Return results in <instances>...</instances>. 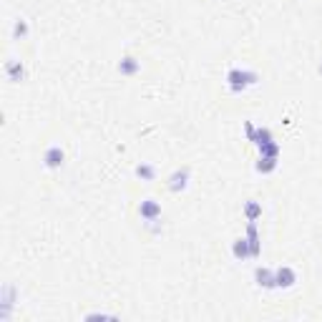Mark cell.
<instances>
[{
    "instance_id": "1",
    "label": "cell",
    "mask_w": 322,
    "mask_h": 322,
    "mask_svg": "<svg viewBox=\"0 0 322 322\" xmlns=\"http://www.w3.org/2000/svg\"><path fill=\"white\" fill-rule=\"evenodd\" d=\"M227 81L232 83L234 91H239V89H244V86H250V83L257 81V73H247V71H237V68H234V71H229Z\"/></svg>"
},
{
    "instance_id": "2",
    "label": "cell",
    "mask_w": 322,
    "mask_h": 322,
    "mask_svg": "<svg viewBox=\"0 0 322 322\" xmlns=\"http://www.w3.org/2000/svg\"><path fill=\"white\" fill-rule=\"evenodd\" d=\"M63 159H66V156H63V149H61V146H51V149L43 154V161H46L48 169H58V166L63 164Z\"/></svg>"
},
{
    "instance_id": "3",
    "label": "cell",
    "mask_w": 322,
    "mask_h": 322,
    "mask_svg": "<svg viewBox=\"0 0 322 322\" xmlns=\"http://www.w3.org/2000/svg\"><path fill=\"white\" fill-rule=\"evenodd\" d=\"M295 280H297V274H295V269H292V267H280V269H277V274H274L277 287H285V289L295 285Z\"/></svg>"
},
{
    "instance_id": "4",
    "label": "cell",
    "mask_w": 322,
    "mask_h": 322,
    "mask_svg": "<svg viewBox=\"0 0 322 322\" xmlns=\"http://www.w3.org/2000/svg\"><path fill=\"white\" fill-rule=\"evenodd\" d=\"M5 73H8V78L13 81V83H18V81H23V76H25V68H23V63L20 61H8L5 63Z\"/></svg>"
},
{
    "instance_id": "5",
    "label": "cell",
    "mask_w": 322,
    "mask_h": 322,
    "mask_svg": "<svg viewBox=\"0 0 322 322\" xmlns=\"http://www.w3.org/2000/svg\"><path fill=\"white\" fill-rule=\"evenodd\" d=\"M139 212H141V216H146L149 222H154V219L161 214V209H159V204L154 201V199H146V201H141V207H139Z\"/></svg>"
},
{
    "instance_id": "6",
    "label": "cell",
    "mask_w": 322,
    "mask_h": 322,
    "mask_svg": "<svg viewBox=\"0 0 322 322\" xmlns=\"http://www.w3.org/2000/svg\"><path fill=\"white\" fill-rule=\"evenodd\" d=\"M186 179H189V171H186V169H184V171H177V174L171 177L169 189H171V192H179V189H184V186H186Z\"/></svg>"
},
{
    "instance_id": "7",
    "label": "cell",
    "mask_w": 322,
    "mask_h": 322,
    "mask_svg": "<svg viewBox=\"0 0 322 322\" xmlns=\"http://www.w3.org/2000/svg\"><path fill=\"white\" fill-rule=\"evenodd\" d=\"M257 285H259V287H277L274 274H272L269 269H257Z\"/></svg>"
},
{
    "instance_id": "8",
    "label": "cell",
    "mask_w": 322,
    "mask_h": 322,
    "mask_svg": "<svg viewBox=\"0 0 322 322\" xmlns=\"http://www.w3.org/2000/svg\"><path fill=\"white\" fill-rule=\"evenodd\" d=\"M247 244H250L247 239H237V244H234V254H237V257H247V254H252V250H250Z\"/></svg>"
},
{
    "instance_id": "9",
    "label": "cell",
    "mask_w": 322,
    "mask_h": 322,
    "mask_svg": "<svg viewBox=\"0 0 322 322\" xmlns=\"http://www.w3.org/2000/svg\"><path fill=\"white\" fill-rule=\"evenodd\" d=\"M28 33V25H25V20H16V25H13V38H16V40H20L23 36Z\"/></svg>"
},
{
    "instance_id": "10",
    "label": "cell",
    "mask_w": 322,
    "mask_h": 322,
    "mask_svg": "<svg viewBox=\"0 0 322 322\" xmlns=\"http://www.w3.org/2000/svg\"><path fill=\"white\" fill-rule=\"evenodd\" d=\"M136 61H134V58H124V61H121V66H119V71H124V73H131V71H136Z\"/></svg>"
},
{
    "instance_id": "11",
    "label": "cell",
    "mask_w": 322,
    "mask_h": 322,
    "mask_svg": "<svg viewBox=\"0 0 322 322\" xmlns=\"http://www.w3.org/2000/svg\"><path fill=\"white\" fill-rule=\"evenodd\" d=\"M247 216H250V222H254V219L259 216V204H254V201H250V204H247Z\"/></svg>"
},
{
    "instance_id": "12",
    "label": "cell",
    "mask_w": 322,
    "mask_h": 322,
    "mask_svg": "<svg viewBox=\"0 0 322 322\" xmlns=\"http://www.w3.org/2000/svg\"><path fill=\"white\" fill-rule=\"evenodd\" d=\"M257 169H259V171H272V169H274V159H259Z\"/></svg>"
},
{
    "instance_id": "13",
    "label": "cell",
    "mask_w": 322,
    "mask_h": 322,
    "mask_svg": "<svg viewBox=\"0 0 322 322\" xmlns=\"http://www.w3.org/2000/svg\"><path fill=\"white\" fill-rule=\"evenodd\" d=\"M136 174H139L141 179H151V177H154V166H139Z\"/></svg>"
}]
</instances>
